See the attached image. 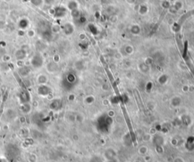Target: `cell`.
<instances>
[{
    "mask_svg": "<svg viewBox=\"0 0 194 162\" xmlns=\"http://www.w3.org/2000/svg\"><path fill=\"white\" fill-rule=\"evenodd\" d=\"M15 56H16L17 59H18V60H22L26 57V52H24V50H18L15 53Z\"/></svg>",
    "mask_w": 194,
    "mask_h": 162,
    "instance_id": "4",
    "label": "cell"
},
{
    "mask_svg": "<svg viewBox=\"0 0 194 162\" xmlns=\"http://www.w3.org/2000/svg\"><path fill=\"white\" fill-rule=\"evenodd\" d=\"M50 92V89L49 88L48 86H44V85H42L40 86L38 88V94L40 96H46V95L49 94Z\"/></svg>",
    "mask_w": 194,
    "mask_h": 162,
    "instance_id": "2",
    "label": "cell"
},
{
    "mask_svg": "<svg viewBox=\"0 0 194 162\" xmlns=\"http://www.w3.org/2000/svg\"><path fill=\"white\" fill-rule=\"evenodd\" d=\"M31 2H32V3L34 5H35L36 6H39L41 5V3H42L43 0H31Z\"/></svg>",
    "mask_w": 194,
    "mask_h": 162,
    "instance_id": "6",
    "label": "cell"
},
{
    "mask_svg": "<svg viewBox=\"0 0 194 162\" xmlns=\"http://www.w3.org/2000/svg\"><path fill=\"white\" fill-rule=\"evenodd\" d=\"M28 24H29V23H28V21L26 20V19H22V20H21L20 22H19V27H20L21 29H25V28L27 27Z\"/></svg>",
    "mask_w": 194,
    "mask_h": 162,
    "instance_id": "5",
    "label": "cell"
},
{
    "mask_svg": "<svg viewBox=\"0 0 194 162\" xmlns=\"http://www.w3.org/2000/svg\"><path fill=\"white\" fill-rule=\"evenodd\" d=\"M43 59L42 56L38 54L34 56V58H32V61H31V64L34 68H40L43 65Z\"/></svg>",
    "mask_w": 194,
    "mask_h": 162,
    "instance_id": "1",
    "label": "cell"
},
{
    "mask_svg": "<svg viewBox=\"0 0 194 162\" xmlns=\"http://www.w3.org/2000/svg\"><path fill=\"white\" fill-rule=\"evenodd\" d=\"M30 72V69L28 67H22L19 69V74L22 76H27Z\"/></svg>",
    "mask_w": 194,
    "mask_h": 162,
    "instance_id": "3",
    "label": "cell"
}]
</instances>
